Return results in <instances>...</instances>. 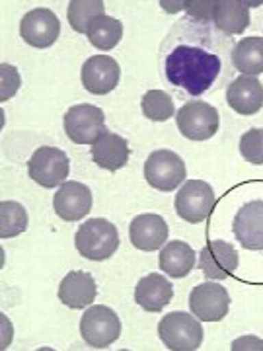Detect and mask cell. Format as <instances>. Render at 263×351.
Masks as SVG:
<instances>
[{
  "label": "cell",
  "mask_w": 263,
  "mask_h": 351,
  "mask_svg": "<svg viewBox=\"0 0 263 351\" xmlns=\"http://www.w3.org/2000/svg\"><path fill=\"white\" fill-rule=\"evenodd\" d=\"M186 6V12L189 18L193 20H199V22H213V12H214V0H189L184 2Z\"/></svg>",
  "instance_id": "29"
},
{
  "label": "cell",
  "mask_w": 263,
  "mask_h": 351,
  "mask_svg": "<svg viewBox=\"0 0 263 351\" xmlns=\"http://www.w3.org/2000/svg\"><path fill=\"white\" fill-rule=\"evenodd\" d=\"M129 143L117 133H105L92 145V160L108 172H117L129 162Z\"/></svg>",
  "instance_id": "20"
},
{
  "label": "cell",
  "mask_w": 263,
  "mask_h": 351,
  "mask_svg": "<svg viewBox=\"0 0 263 351\" xmlns=\"http://www.w3.org/2000/svg\"><path fill=\"white\" fill-rule=\"evenodd\" d=\"M88 41L100 51H112L123 38V24L113 16H100L88 27Z\"/></svg>",
  "instance_id": "24"
},
{
  "label": "cell",
  "mask_w": 263,
  "mask_h": 351,
  "mask_svg": "<svg viewBox=\"0 0 263 351\" xmlns=\"http://www.w3.org/2000/svg\"><path fill=\"white\" fill-rule=\"evenodd\" d=\"M189 308L201 322H218L230 308V295L223 285L201 283L189 295Z\"/></svg>",
  "instance_id": "11"
},
{
  "label": "cell",
  "mask_w": 263,
  "mask_h": 351,
  "mask_svg": "<svg viewBox=\"0 0 263 351\" xmlns=\"http://www.w3.org/2000/svg\"><path fill=\"white\" fill-rule=\"evenodd\" d=\"M98 295V287L94 277L86 271H71L63 277L59 285V301L68 308H84L92 304Z\"/></svg>",
  "instance_id": "19"
},
{
  "label": "cell",
  "mask_w": 263,
  "mask_h": 351,
  "mask_svg": "<svg viewBox=\"0 0 263 351\" xmlns=\"http://www.w3.org/2000/svg\"><path fill=\"white\" fill-rule=\"evenodd\" d=\"M82 86L94 96H105L119 84L121 69L110 55H94L82 64Z\"/></svg>",
  "instance_id": "12"
},
{
  "label": "cell",
  "mask_w": 263,
  "mask_h": 351,
  "mask_svg": "<svg viewBox=\"0 0 263 351\" xmlns=\"http://www.w3.org/2000/svg\"><path fill=\"white\" fill-rule=\"evenodd\" d=\"M226 104L240 115H253L263 108V84L255 76L240 75L226 86Z\"/></svg>",
  "instance_id": "16"
},
{
  "label": "cell",
  "mask_w": 263,
  "mask_h": 351,
  "mask_svg": "<svg viewBox=\"0 0 263 351\" xmlns=\"http://www.w3.org/2000/svg\"><path fill=\"white\" fill-rule=\"evenodd\" d=\"M195 250L184 240H172L160 252V269L166 276L181 279L191 274L195 265Z\"/></svg>",
  "instance_id": "22"
},
{
  "label": "cell",
  "mask_w": 263,
  "mask_h": 351,
  "mask_svg": "<svg viewBox=\"0 0 263 351\" xmlns=\"http://www.w3.org/2000/svg\"><path fill=\"white\" fill-rule=\"evenodd\" d=\"M20 82H22V78H20V73L16 71V66L6 63L2 64V98L0 100H10L14 94L18 92Z\"/></svg>",
  "instance_id": "30"
},
{
  "label": "cell",
  "mask_w": 263,
  "mask_h": 351,
  "mask_svg": "<svg viewBox=\"0 0 263 351\" xmlns=\"http://www.w3.org/2000/svg\"><path fill=\"white\" fill-rule=\"evenodd\" d=\"M64 133L76 145H94L105 131V113L98 106L78 104L64 113Z\"/></svg>",
  "instance_id": "7"
},
{
  "label": "cell",
  "mask_w": 263,
  "mask_h": 351,
  "mask_svg": "<svg viewBox=\"0 0 263 351\" xmlns=\"http://www.w3.org/2000/svg\"><path fill=\"white\" fill-rule=\"evenodd\" d=\"M20 36L36 49H47L61 36V22L49 8H36L22 18Z\"/></svg>",
  "instance_id": "10"
},
{
  "label": "cell",
  "mask_w": 263,
  "mask_h": 351,
  "mask_svg": "<svg viewBox=\"0 0 263 351\" xmlns=\"http://www.w3.org/2000/svg\"><path fill=\"white\" fill-rule=\"evenodd\" d=\"M232 66L246 76H255L263 73V38L240 39L232 49Z\"/></svg>",
  "instance_id": "23"
},
{
  "label": "cell",
  "mask_w": 263,
  "mask_h": 351,
  "mask_svg": "<svg viewBox=\"0 0 263 351\" xmlns=\"http://www.w3.org/2000/svg\"><path fill=\"white\" fill-rule=\"evenodd\" d=\"M140 108L151 121H168L175 113L174 100L164 90H149L140 100Z\"/></svg>",
  "instance_id": "27"
},
{
  "label": "cell",
  "mask_w": 263,
  "mask_h": 351,
  "mask_svg": "<svg viewBox=\"0 0 263 351\" xmlns=\"http://www.w3.org/2000/svg\"><path fill=\"white\" fill-rule=\"evenodd\" d=\"M199 267L205 277L214 281H225L234 276L238 267V252L225 240H211L201 248Z\"/></svg>",
  "instance_id": "13"
},
{
  "label": "cell",
  "mask_w": 263,
  "mask_h": 351,
  "mask_svg": "<svg viewBox=\"0 0 263 351\" xmlns=\"http://www.w3.org/2000/svg\"><path fill=\"white\" fill-rule=\"evenodd\" d=\"M186 162L174 151H154L145 162V178L158 191H174L186 182Z\"/></svg>",
  "instance_id": "9"
},
{
  "label": "cell",
  "mask_w": 263,
  "mask_h": 351,
  "mask_svg": "<svg viewBox=\"0 0 263 351\" xmlns=\"http://www.w3.org/2000/svg\"><path fill=\"white\" fill-rule=\"evenodd\" d=\"M213 25L226 36L242 34L250 25V6L242 0H216Z\"/></svg>",
  "instance_id": "21"
},
{
  "label": "cell",
  "mask_w": 263,
  "mask_h": 351,
  "mask_svg": "<svg viewBox=\"0 0 263 351\" xmlns=\"http://www.w3.org/2000/svg\"><path fill=\"white\" fill-rule=\"evenodd\" d=\"M170 228L160 215L145 213L133 219L129 226V239L137 250L154 252L162 248L168 240Z\"/></svg>",
  "instance_id": "17"
},
{
  "label": "cell",
  "mask_w": 263,
  "mask_h": 351,
  "mask_svg": "<svg viewBox=\"0 0 263 351\" xmlns=\"http://www.w3.org/2000/svg\"><path fill=\"white\" fill-rule=\"evenodd\" d=\"M105 14V4L101 0H73L68 4V24L78 34H88V27L96 18Z\"/></svg>",
  "instance_id": "25"
},
{
  "label": "cell",
  "mask_w": 263,
  "mask_h": 351,
  "mask_svg": "<svg viewBox=\"0 0 263 351\" xmlns=\"http://www.w3.org/2000/svg\"><path fill=\"white\" fill-rule=\"evenodd\" d=\"M174 299L172 283L160 274H149L138 279L135 287V301L147 313H160Z\"/></svg>",
  "instance_id": "18"
},
{
  "label": "cell",
  "mask_w": 263,
  "mask_h": 351,
  "mask_svg": "<svg viewBox=\"0 0 263 351\" xmlns=\"http://www.w3.org/2000/svg\"><path fill=\"white\" fill-rule=\"evenodd\" d=\"M75 246L82 258L92 262H103L112 258L119 248V232L115 225L105 219H90L78 226Z\"/></svg>",
  "instance_id": "2"
},
{
  "label": "cell",
  "mask_w": 263,
  "mask_h": 351,
  "mask_svg": "<svg viewBox=\"0 0 263 351\" xmlns=\"http://www.w3.org/2000/svg\"><path fill=\"white\" fill-rule=\"evenodd\" d=\"M240 152L244 160L263 164V129H250L240 138Z\"/></svg>",
  "instance_id": "28"
},
{
  "label": "cell",
  "mask_w": 263,
  "mask_h": 351,
  "mask_svg": "<svg viewBox=\"0 0 263 351\" xmlns=\"http://www.w3.org/2000/svg\"><path fill=\"white\" fill-rule=\"evenodd\" d=\"M232 230L246 250H263V199L242 205L234 217Z\"/></svg>",
  "instance_id": "15"
},
{
  "label": "cell",
  "mask_w": 263,
  "mask_h": 351,
  "mask_svg": "<svg viewBox=\"0 0 263 351\" xmlns=\"http://www.w3.org/2000/svg\"><path fill=\"white\" fill-rule=\"evenodd\" d=\"M80 336L88 346L96 350L110 348L113 341H117L121 336V320L113 308L96 304L82 314Z\"/></svg>",
  "instance_id": "6"
},
{
  "label": "cell",
  "mask_w": 263,
  "mask_h": 351,
  "mask_svg": "<svg viewBox=\"0 0 263 351\" xmlns=\"http://www.w3.org/2000/svg\"><path fill=\"white\" fill-rule=\"evenodd\" d=\"M92 191L80 182H64L53 197L55 213L66 223L84 219L92 209Z\"/></svg>",
  "instance_id": "14"
},
{
  "label": "cell",
  "mask_w": 263,
  "mask_h": 351,
  "mask_svg": "<svg viewBox=\"0 0 263 351\" xmlns=\"http://www.w3.org/2000/svg\"><path fill=\"white\" fill-rule=\"evenodd\" d=\"M232 350H260L263 351V339L253 338V336H244V338L232 341Z\"/></svg>",
  "instance_id": "31"
},
{
  "label": "cell",
  "mask_w": 263,
  "mask_h": 351,
  "mask_svg": "<svg viewBox=\"0 0 263 351\" xmlns=\"http://www.w3.org/2000/svg\"><path fill=\"white\" fill-rule=\"evenodd\" d=\"M213 188L203 180H189L175 195V213L186 223L197 225L209 219L214 207Z\"/></svg>",
  "instance_id": "8"
},
{
  "label": "cell",
  "mask_w": 263,
  "mask_h": 351,
  "mask_svg": "<svg viewBox=\"0 0 263 351\" xmlns=\"http://www.w3.org/2000/svg\"><path fill=\"white\" fill-rule=\"evenodd\" d=\"M232 39L213 22L177 20L160 45V71L166 84L181 94L203 96L225 86L232 76Z\"/></svg>",
  "instance_id": "1"
},
{
  "label": "cell",
  "mask_w": 263,
  "mask_h": 351,
  "mask_svg": "<svg viewBox=\"0 0 263 351\" xmlns=\"http://www.w3.org/2000/svg\"><path fill=\"white\" fill-rule=\"evenodd\" d=\"M175 123L179 133L189 141H207L216 135L221 125L218 110L203 100L186 101L175 113Z\"/></svg>",
  "instance_id": "4"
},
{
  "label": "cell",
  "mask_w": 263,
  "mask_h": 351,
  "mask_svg": "<svg viewBox=\"0 0 263 351\" xmlns=\"http://www.w3.org/2000/svg\"><path fill=\"white\" fill-rule=\"evenodd\" d=\"M27 211L18 201L0 203V239H14L27 230Z\"/></svg>",
  "instance_id": "26"
},
{
  "label": "cell",
  "mask_w": 263,
  "mask_h": 351,
  "mask_svg": "<svg viewBox=\"0 0 263 351\" xmlns=\"http://www.w3.org/2000/svg\"><path fill=\"white\" fill-rule=\"evenodd\" d=\"M71 172V160L66 152L57 147H39L27 162V176L45 189L63 186Z\"/></svg>",
  "instance_id": "5"
},
{
  "label": "cell",
  "mask_w": 263,
  "mask_h": 351,
  "mask_svg": "<svg viewBox=\"0 0 263 351\" xmlns=\"http://www.w3.org/2000/svg\"><path fill=\"white\" fill-rule=\"evenodd\" d=\"M158 336L162 343L172 351H195L203 343L201 320L188 313H170L158 324Z\"/></svg>",
  "instance_id": "3"
}]
</instances>
